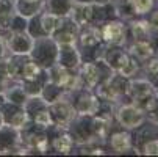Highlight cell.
Here are the masks:
<instances>
[{
	"instance_id": "cell-36",
	"label": "cell",
	"mask_w": 158,
	"mask_h": 157,
	"mask_svg": "<svg viewBox=\"0 0 158 157\" xmlns=\"http://www.w3.org/2000/svg\"><path fill=\"white\" fill-rule=\"evenodd\" d=\"M8 50H6V44H5V38L0 35V61H2L5 57H6Z\"/></svg>"
},
{
	"instance_id": "cell-32",
	"label": "cell",
	"mask_w": 158,
	"mask_h": 157,
	"mask_svg": "<svg viewBox=\"0 0 158 157\" xmlns=\"http://www.w3.org/2000/svg\"><path fill=\"white\" fill-rule=\"evenodd\" d=\"M27 24H28V19L20 16L19 13H16L10 22V28H8V33H13V32H27Z\"/></svg>"
},
{
	"instance_id": "cell-9",
	"label": "cell",
	"mask_w": 158,
	"mask_h": 157,
	"mask_svg": "<svg viewBox=\"0 0 158 157\" xmlns=\"http://www.w3.org/2000/svg\"><path fill=\"white\" fill-rule=\"evenodd\" d=\"M127 86L128 79L121 76L119 72H113L103 83H100L94 91L102 101H108L113 104H119L127 101Z\"/></svg>"
},
{
	"instance_id": "cell-38",
	"label": "cell",
	"mask_w": 158,
	"mask_h": 157,
	"mask_svg": "<svg viewBox=\"0 0 158 157\" xmlns=\"http://www.w3.org/2000/svg\"><path fill=\"white\" fill-rule=\"evenodd\" d=\"M113 0H89V3H94V5H108V3H111Z\"/></svg>"
},
{
	"instance_id": "cell-27",
	"label": "cell",
	"mask_w": 158,
	"mask_h": 157,
	"mask_svg": "<svg viewBox=\"0 0 158 157\" xmlns=\"http://www.w3.org/2000/svg\"><path fill=\"white\" fill-rule=\"evenodd\" d=\"M47 80H49L47 69H44L38 77H35V79H31V80H24V82H20V85H22V88L25 89L27 96H36V94L41 93L42 86L46 85Z\"/></svg>"
},
{
	"instance_id": "cell-7",
	"label": "cell",
	"mask_w": 158,
	"mask_h": 157,
	"mask_svg": "<svg viewBox=\"0 0 158 157\" xmlns=\"http://www.w3.org/2000/svg\"><path fill=\"white\" fill-rule=\"evenodd\" d=\"M66 96L69 98L77 115H97V111L100 110L102 101L91 88L80 85L78 88L66 93Z\"/></svg>"
},
{
	"instance_id": "cell-41",
	"label": "cell",
	"mask_w": 158,
	"mask_h": 157,
	"mask_svg": "<svg viewBox=\"0 0 158 157\" xmlns=\"http://www.w3.org/2000/svg\"><path fill=\"white\" fill-rule=\"evenodd\" d=\"M11 2H14V0H11Z\"/></svg>"
},
{
	"instance_id": "cell-6",
	"label": "cell",
	"mask_w": 158,
	"mask_h": 157,
	"mask_svg": "<svg viewBox=\"0 0 158 157\" xmlns=\"http://www.w3.org/2000/svg\"><path fill=\"white\" fill-rule=\"evenodd\" d=\"M113 72L108 63L103 58H97L93 61H81L78 66V76L83 86L96 89L100 83H103Z\"/></svg>"
},
{
	"instance_id": "cell-14",
	"label": "cell",
	"mask_w": 158,
	"mask_h": 157,
	"mask_svg": "<svg viewBox=\"0 0 158 157\" xmlns=\"http://www.w3.org/2000/svg\"><path fill=\"white\" fill-rule=\"evenodd\" d=\"M105 148L106 154H130L133 152V140H131V132L127 129H122L118 126V129L113 127L111 132L108 133V137L105 140ZM135 154V152H133Z\"/></svg>"
},
{
	"instance_id": "cell-25",
	"label": "cell",
	"mask_w": 158,
	"mask_h": 157,
	"mask_svg": "<svg viewBox=\"0 0 158 157\" xmlns=\"http://www.w3.org/2000/svg\"><path fill=\"white\" fill-rule=\"evenodd\" d=\"M14 8L16 13L30 19L44 10V0H14Z\"/></svg>"
},
{
	"instance_id": "cell-18",
	"label": "cell",
	"mask_w": 158,
	"mask_h": 157,
	"mask_svg": "<svg viewBox=\"0 0 158 157\" xmlns=\"http://www.w3.org/2000/svg\"><path fill=\"white\" fill-rule=\"evenodd\" d=\"M78 32H80V27L77 22L71 16H64V17H60L58 25L55 32L52 33V38L58 44H75Z\"/></svg>"
},
{
	"instance_id": "cell-2",
	"label": "cell",
	"mask_w": 158,
	"mask_h": 157,
	"mask_svg": "<svg viewBox=\"0 0 158 157\" xmlns=\"http://www.w3.org/2000/svg\"><path fill=\"white\" fill-rule=\"evenodd\" d=\"M102 58L114 72H119L127 79L141 74V63L130 55L125 46H106Z\"/></svg>"
},
{
	"instance_id": "cell-4",
	"label": "cell",
	"mask_w": 158,
	"mask_h": 157,
	"mask_svg": "<svg viewBox=\"0 0 158 157\" xmlns=\"http://www.w3.org/2000/svg\"><path fill=\"white\" fill-rule=\"evenodd\" d=\"M66 130L72 137L75 146L85 145V143H93V142L105 145V142L99 135L96 115H75L74 120L69 123V126L66 127Z\"/></svg>"
},
{
	"instance_id": "cell-40",
	"label": "cell",
	"mask_w": 158,
	"mask_h": 157,
	"mask_svg": "<svg viewBox=\"0 0 158 157\" xmlns=\"http://www.w3.org/2000/svg\"><path fill=\"white\" fill-rule=\"evenodd\" d=\"M156 5H158V0H156Z\"/></svg>"
},
{
	"instance_id": "cell-12",
	"label": "cell",
	"mask_w": 158,
	"mask_h": 157,
	"mask_svg": "<svg viewBox=\"0 0 158 157\" xmlns=\"http://www.w3.org/2000/svg\"><path fill=\"white\" fill-rule=\"evenodd\" d=\"M24 108L28 121L35 123L39 127L47 129L52 126V118H50V111H49V104L44 101L39 94L36 96H28L27 101L24 102Z\"/></svg>"
},
{
	"instance_id": "cell-29",
	"label": "cell",
	"mask_w": 158,
	"mask_h": 157,
	"mask_svg": "<svg viewBox=\"0 0 158 157\" xmlns=\"http://www.w3.org/2000/svg\"><path fill=\"white\" fill-rule=\"evenodd\" d=\"M38 19H39V24H41V28H42L44 35H46V36H52V33L55 32L58 22H60V17L42 10V11L38 13Z\"/></svg>"
},
{
	"instance_id": "cell-1",
	"label": "cell",
	"mask_w": 158,
	"mask_h": 157,
	"mask_svg": "<svg viewBox=\"0 0 158 157\" xmlns=\"http://www.w3.org/2000/svg\"><path fill=\"white\" fill-rule=\"evenodd\" d=\"M127 101L141 108L147 118L158 110V88L143 74L128 79Z\"/></svg>"
},
{
	"instance_id": "cell-35",
	"label": "cell",
	"mask_w": 158,
	"mask_h": 157,
	"mask_svg": "<svg viewBox=\"0 0 158 157\" xmlns=\"http://www.w3.org/2000/svg\"><path fill=\"white\" fill-rule=\"evenodd\" d=\"M11 82H13V80L8 77L6 69H5V63H3V60H2V61H0V93H3Z\"/></svg>"
},
{
	"instance_id": "cell-37",
	"label": "cell",
	"mask_w": 158,
	"mask_h": 157,
	"mask_svg": "<svg viewBox=\"0 0 158 157\" xmlns=\"http://www.w3.org/2000/svg\"><path fill=\"white\" fill-rule=\"evenodd\" d=\"M149 120L152 121V124H153V127H155V129H156V132H158V110L155 111V113H153V115H152V116H150Z\"/></svg>"
},
{
	"instance_id": "cell-28",
	"label": "cell",
	"mask_w": 158,
	"mask_h": 157,
	"mask_svg": "<svg viewBox=\"0 0 158 157\" xmlns=\"http://www.w3.org/2000/svg\"><path fill=\"white\" fill-rule=\"evenodd\" d=\"M3 93H5L6 101L14 102V104H19V105H24V102H25L27 98H28L27 93H25V89L22 88L20 82H11Z\"/></svg>"
},
{
	"instance_id": "cell-39",
	"label": "cell",
	"mask_w": 158,
	"mask_h": 157,
	"mask_svg": "<svg viewBox=\"0 0 158 157\" xmlns=\"http://www.w3.org/2000/svg\"><path fill=\"white\" fill-rule=\"evenodd\" d=\"M3 124V118H2V113H0V126Z\"/></svg>"
},
{
	"instance_id": "cell-3",
	"label": "cell",
	"mask_w": 158,
	"mask_h": 157,
	"mask_svg": "<svg viewBox=\"0 0 158 157\" xmlns=\"http://www.w3.org/2000/svg\"><path fill=\"white\" fill-rule=\"evenodd\" d=\"M75 46L80 52L81 61H93L103 57V50L106 47V44L100 38L99 27L85 25V27H80Z\"/></svg>"
},
{
	"instance_id": "cell-17",
	"label": "cell",
	"mask_w": 158,
	"mask_h": 157,
	"mask_svg": "<svg viewBox=\"0 0 158 157\" xmlns=\"http://www.w3.org/2000/svg\"><path fill=\"white\" fill-rule=\"evenodd\" d=\"M19 154L22 155L20 132L17 127L2 124L0 126V155Z\"/></svg>"
},
{
	"instance_id": "cell-15",
	"label": "cell",
	"mask_w": 158,
	"mask_h": 157,
	"mask_svg": "<svg viewBox=\"0 0 158 157\" xmlns=\"http://www.w3.org/2000/svg\"><path fill=\"white\" fill-rule=\"evenodd\" d=\"M49 111H50V118H52V124L58 126L61 129H66L69 126V123L74 120V116L77 115L75 110L66 94L61 96L60 99L53 101L49 104Z\"/></svg>"
},
{
	"instance_id": "cell-11",
	"label": "cell",
	"mask_w": 158,
	"mask_h": 157,
	"mask_svg": "<svg viewBox=\"0 0 158 157\" xmlns=\"http://www.w3.org/2000/svg\"><path fill=\"white\" fill-rule=\"evenodd\" d=\"M100 38L106 46H127L128 42V30L127 22L113 17L99 27Z\"/></svg>"
},
{
	"instance_id": "cell-23",
	"label": "cell",
	"mask_w": 158,
	"mask_h": 157,
	"mask_svg": "<svg viewBox=\"0 0 158 157\" xmlns=\"http://www.w3.org/2000/svg\"><path fill=\"white\" fill-rule=\"evenodd\" d=\"M127 30H128V42L135 41V39H150V36H152V30L147 24L146 17H135V19L128 20Z\"/></svg>"
},
{
	"instance_id": "cell-24",
	"label": "cell",
	"mask_w": 158,
	"mask_h": 157,
	"mask_svg": "<svg viewBox=\"0 0 158 157\" xmlns=\"http://www.w3.org/2000/svg\"><path fill=\"white\" fill-rule=\"evenodd\" d=\"M74 3V0H44V11L58 17H64L71 14Z\"/></svg>"
},
{
	"instance_id": "cell-8",
	"label": "cell",
	"mask_w": 158,
	"mask_h": 157,
	"mask_svg": "<svg viewBox=\"0 0 158 157\" xmlns=\"http://www.w3.org/2000/svg\"><path fill=\"white\" fill-rule=\"evenodd\" d=\"M30 58L41 66L42 69H49L53 64H56L58 58V42L52 36H41L35 38L33 46L30 50Z\"/></svg>"
},
{
	"instance_id": "cell-21",
	"label": "cell",
	"mask_w": 158,
	"mask_h": 157,
	"mask_svg": "<svg viewBox=\"0 0 158 157\" xmlns=\"http://www.w3.org/2000/svg\"><path fill=\"white\" fill-rule=\"evenodd\" d=\"M80 63H81V57H80V52L75 44H58L56 64L63 66L66 69L77 71Z\"/></svg>"
},
{
	"instance_id": "cell-30",
	"label": "cell",
	"mask_w": 158,
	"mask_h": 157,
	"mask_svg": "<svg viewBox=\"0 0 158 157\" xmlns=\"http://www.w3.org/2000/svg\"><path fill=\"white\" fill-rule=\"evenodd\" d=\"M66 94V91L61 88V86H58L56 83H53V82H50V80H47L46 82V85L42 86V89H41V93H39V96L46 101L47 104H50V102H53V101H56V99H60L61 96H64Z\"/></svg>"
},
{
	"instance_id": "cell-33",
	"label": "cell",
	"mask_w": 158,
	"mask_h": 157,
	"mask_svg": "<svg viewBox=\"0 0 158 157\" xmlns=\"http://www.w3.org/2000/svg\"><path fill=\"white\" fill-rule=\"evenodd\" d=\"M141 154L143 155H158V137L147 140L141 146Z\"/></svg>"
},
{
	"instance_id": "cell-19",
	"label": "cell",
	"mask_w": 158,
	"mask_h": 157,
	"mask_svg": "<svg viewBox=\"0 0 158 157\" xmlns=\"http://www.w3.org/2000/svg\"><path fill=\"white\" fill-rule=\"evenodd\" d=\"M35 38L30 36L27 32H13L5 35V44L8 54H19V55H28L33 46Z\"/></svg>"
},
{
	"instance_id": "cell-13",
	"label": "cell",
	"mask_w": 158,
	"mask_h": 157,
	"mask_svg": "<svg viewBox=\"0 0 158 157\" xmlns=\"http://www.w3.org/2000/svg\"><path fill=\"white\" fill-rule=\"evenodd\" d=\"M46 130H47V138H49V154L67 155L72 152L75 143L66 129H61L52 124Z\"/></svg>"
},
{
	"instance_id": "cell-26",
	"label": "cell",
	"mask_w": 158,
	"mask_h": 157,
	"mask_svg": "<svg viewBox=\"0 0 158 157\" xmlns=\"http://www.w3.org/2000/svg\"><path fill=\"white\" fill-rule=\"evenodd\" d=\"M16 14L14 2L11 0H0V35L5 38L10 28V22Z\"/></svg>"
},
{
	"instance_id": "cell-16",
	"label": "cell",
	"mask_w": 158,
	"mask_h": 157,
	"mask_svg": "<svg viewBox=\"0 0 158 157\" xmlns=\"http://www.w3.org/2000/svg\"><path fill=\"white\" fill-rule=\"evenodd\" d=\"M47 76H49V80L56 83L58 86H61L66 93L72 91V89L78 88L81 85L80 82V76H78V69L74 71V69H66L60 64H53L52 68L47 69Z\"/></svg>"
},
{
	"instance_id": "cell-34",
	"label": "cell",
	"mask_w": 158,
	"mask_h": 157,
	"mask_svg": "<svg viewBox=\"0 0 158 157\" xmlns=\"http://www.w3.org/2000/svg\"><path fill=\"white\" fill-rule=\"evenodd\" d=\"M144 17H146V20H147V24H149L152 33H158V5H156L147 16H144Z\"/></svg>"
},
{
	"instance_id": "cell-22",
	"label": "cell",
	"mask_w": 158,
	"mask_h": 157,
	"mask_svg": "<svg viewBox=\"0 0 158 157\" xmlns=\"http://www.w3.org/2000/svg\"><path fill=\"white\" fill-rule=\"evenodd\" d=\"M125 47L130 52V55L135 57L141 64L144 61H147L149 58H152L153 55H156L155 47L150 39H135V41H130Z\"/></svg>"
},
{
	"instance_id": "cell-20",
	"label": "cell",
	"mask_w": 158,
	"mask_h": 157,
	"mask_svg": "<svg viewBox=\"0 0 158 157\" xmlns=\"http://www.w3.org/2000/svg\"><path fill=\"white\" fill-rule=\"evenodd\" d=\"M0 113H2V118H3V124H8L17 129H20L28 121L24 105H19L10 101H5L0 105Z\"/></svg>"
},
{
	"instance_id": "cell-10",
	"label": "cell",
	"mask_w": 158,
	"mask_h": 157,
	"mask_svg": "<svg viewBox=\"0 0 158 157\" xmlns=\"http://www.w3.org/2000/svg\"><path fill=\"white\" fill-rule=\"evenodd\" d=\"M147 115L141 108H138L136 105H133L128 101L119 102L114 108V121L119 127L127 129V130H135L139 126H143L147 121Z\"/></svg>"
},
{
	"instance_id": "cell-31",
	"label": "cell",
	"mask_w": 158,
	"mask_h": 157,
	"mask_svg": "<svg viewBox=\"0 0 158 157\" xmlns=\"http://www.w3.org/2000/svg\"><path fill=\"white\" fill-rule=\"evenodd\" d=\"M127 2L136 17L147 16L156 7V0H127Z\"/></svg>"
},
{
	"instance_id": "cell-5",
	"label": "cell",
	"mask_w": 158,
	"mask_h": 157,
	"mask_svg": "<svg viewBox=\"0 0 158 157\" xmlns=\"http://www.w3.org/2000/svg\"><path fill=\"white\" fill-rule=\"evenodd\" d=\"M19 132H20L22 155H27V154H38V155L49 154V138H47V130L44 127H39L35 123L27 121L19 129Z\"/></svg>"
}]
</instances>
